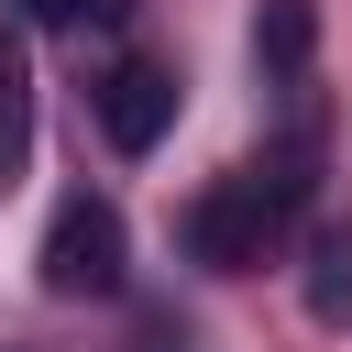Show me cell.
<instances>
[{
	"instance_id": "cell-6",
	"label": "cell",
	"mask_w": 352,
	"mask_h": 352,
	"mask_svg": "<svg viewBox=\"0 0 352 352\" xmlns=\"http://www.w3.org/2000/svg\"><path fill=\"white\" fill-rule=\"evenodd\" d=\"M22 154H33V66H22V44L0 33V187L22 176Z\"/></svg>"
},
{
	"instance_id": "cell-8",
	"label": "cell",
	"mask_w": 352,
	"mask_h": 352,
	"mask_svg": "<svg viewBox=\"0 0 352 352\" xmlns=\"http://www.w3.org/2000/svg\"><path fill=\"white\" fill-rule=\"evenodd\" d=\"M143 352H187V341H165V330H154V341H143Z\"/></svg>"
},
{
	"instance_id": "cell-2",
	"label": "cell",
	"mask_w": 352,
	"mask_h": 352,
	"mask_svg": "<svg viewBox=\"0 0 352 352\" xmlns=\"http://www.w3.org/2000/svg\"><path fill=\"white\" fill-rule=\"evenodd\" d=\"M44 297H121V275H132V231H121V209L99 198V187H66L55 198V220H44Z\"/></svg>"
},
{
	"instance_id": "cell-3",
	"label": "cell",
	"mask_w": 352,
	"mask_h": 352,
	"mask_svg": "<svg viewBox=\"0 0 352 352\" xmlns=\"http://www.w3.org/2000/svg\"><path fill=\"white\" fill-rule=\"evenodd\" d=\"M165 121H176V66L121 55V66L99 77V132H110V154H154V143H165Z\"/></svg>"
},
{
	"instance_id": "cell-4",
	"label": "cell",
	"mask_w": 352,
	"mask_h": 352,
	"mask_svg": "<svg viewBox=\"0 0 352 352\" xmlns=\"http://www.w3.org/2000/svg\"><path fill=\"white\" fill-rule=\"evenodd\" d=\"M308 0H264V22H253V66L286 88V99H308Z\"/></svg>"
},
{
	"instance_id": "cell-7",
	"label": "cell",
	"mask_w": 352,
	"mask_h": 352,
	"mask_svg": "<svg viewBox=\"0 0 352 352\" xmlns=\"http://www.w3.org/2000/svg\"><path fill=\"white\" fill-rule=\"evenodd\" d=\"M44 33H121L132 22V0H22Z\"/></svg>"
},
{
	"instance_id": "cell-1",
	"label": "cell",
	"mask_w": 352,
	"mask_h": 352,
	"mask_svg": "<svg viewBox=\"0 0 352 352\" xmlns=\"http://www.w3.org/2000/svg\"><path fill=\"white\" fill-rule=\"evenodd\" d=\"M297 220H308V143H286V154H264V165H231V176L187 209V253H198L209 275H253Z\"/></svg>"
},
{
	"instance_id": "cell-5",
	"label": "cell",
	"mask_w": 352,
	"mask_h": 352,
	"mask_svg": "<svg viewBox=\"0 0 352 352\" xmlns=\"http://www.w3.org/2000/svg\"><path fill=\"white\" fill-rule=\"evenodd\" d=\"M308 319H352V231L341 220L308 231Z\"/></svg>"
}]
</instances>
